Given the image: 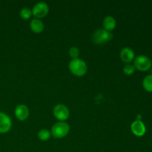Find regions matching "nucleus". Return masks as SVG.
<instances>
[{
  "instance_id": "1",
  "label": "nucleus",
  "mask_w": 152,
  "mask_h": 152,
  "mask_svg": "<svg viewBox=\"0 0 152 152\" xmlns=\"http://www.w3.org/2000/svg\"><path fill=\"white\" fill-rule=\"evenodd\" d=\"M69 69L72 74L77 77L85 75L88 71V66L86 62L81 59H73L69 63Z\"/></svg>"
},
{
  "instance_id": "2",
  "label": "nucleus",
  "mask_w": 152,
  "mask_h": 152,
  "mask_svg": "<svg viewBox=\"0 0 152 152\" xmlns=\"http://www.w3.org/2000/svg\"><path fill=\"white\" fill-rule=\"evenodd\" d=\"M70 131V126L65 122L55 123L51 128V133L53 137L62 138L66 136Z\"/></svg>"
},
{
  "instance_id": "3",
  "label": "nucleus",
  "mask_w": 152,
  "mask_h": 152,
  "mask_svg": "<svg viewBox=\"0 0 152 152\" xmlns=\"http://www.w3.org/2000/svg\"><path fill=\"white\" fill-rule=\"evenodd\" d=\"M113 35L110 31H106L105 29H98L94 33L93 41L96 44H104L112 39Z\"/></svg>"
},
{
  "instance_id": "4",
  "label": "nucleus",
  "mask_w": 152,
  "mask_h": 152,
  "mask_svg": "<svg viewBox=\"0 0 152 152\" xmlns=\"http://www.w3.org/2000/svg\"><path fill=\"white\" fill-rule=\"evenodd\" d=\"M134 68L141 71H146L151 67V60L146 56H139L135 59Z\"/></svg>"
},
{
  "instance_id": "5",
  "label": "nucleus",
  "mask_w": 152,
  "mask_h": 152,
  "mask_svg": "<svg viewBox=\"0 0 152 152\" xmlns=\"http://www.w3.org/2000/svg\"><path fill=\"white\" fill-rule=\"evenodd\" d=\"M49 10L48 5L47 3L44 1H39L34 5L32 10V14L37 19H39V18H43L48 14Z\"/></svg>"
},
{
  "instance_id": "6",
  "label": "nucleus",
  "mask_w": 152,
  "mask_h": 152,
  "mask_svg": "<svg viewBox=\"0 0 152 152\" xmlns=\"http://www.w3.org/2000/svg\"><path fill=\"white\" fill-rule=\"evenodd\" d=\"M53 114L57 120L64 122L69 117L70 111L65 105L58 104L53 108Z\"/></svg>"
},
{
  "instance_id": "7",
  "label": "nucleus",
  "mask_w": 152,
  "mask_h": 152,
  "mask_svg": "<svg viewBox=\"0 0 152 152\" xmlns=\"http://www.w3.org/2000/svg\"><path fill=\"white\" fill-rule=\"evenodd\" d=\"M12 122L10 117L6 114L0 112V133H7L10 130Z\"/></svg>"
},
{
  "instance_id": "8",
  "label": "nucleus",
  "mask_w": 152,
  "mask_h": 152,
  "mask_svg": "<svg viewBox=\"0 0 152 152\" xmlns=\"http://www.w3.org/2000/svg\"><path fill=\"white\" fill-rule=\"evenodd\" d=\"M131 129H132L134 134L137 137L143 136L146 132L145 125L141 120H136V121L133 122L131 126Z\"/></svg>"
},
{
  "instance_id": "9",
  "label": "nucleus",
  "mask_w": 152,
  "mask_h": 152,
  "mask_svg": "<svg viewBox=\"0 0 152 152\" xmlns=\"http://www.w3.org/2000/svg\"><path fill=\"white\" fill-rule=\"evenodd\" d=\"M15 115L18 120L23 121L26 120L29 116V109L25 105L21 104L18 105L15 109Z\"/></svg>"
},
{
  "instance_id": "10",
  "label": "nucleus",
  "mask_w": 152,
  "mask_h": 152,
  "mask_svg": "<svg viewBox=\"0 0 152 152\" xmlns=\"http://www.w3.org/2000/svg\"><path fill=\"white\" fill-rule=\"evenodd\" d=\"M120 57L123 62L129 63L134 59V52L130 48L126 47L120 51Z\"/></svg>"
},
{
  "instance_id": "11",
  "label": "nucleus",
  "mask_w": 152,
  "mask_h": 152,
  "mask_svg": "<svg viewBox=\"0 0 152 152\" xmlns=\"http://www.w3.org/2000/svg\"><path fill=\"white\" fill-rule=\"evenodd\" d=\"M103 27L105 28V30L108 31H111L112 30H114L116 27V20L114 19V18L113 16H108L106 17H105V19H103Z\"/></svg>"
},
{
  "instance_id": "12",
  "label": "nucleus",
  "mask_w": 152,
  "mask_h": 152,
  "mask_svg": "<svg viewBox=\"0 0 152 152\" xmlns=\"http://www.w3.org/2000/svg\"><path fill=\"white\" fill-rule=\"evenodd\" d=\"M31 28L34 32L40 33L44 30V24L40 19H34L31 22Z\"/></svg>"
},
{
  "instance_id": "13",
  "label": "nucleus",
  "mask_w": 152,
  "mask_h": 152,
  "mask_svg": "<svg viewBox=\"0 0 152 152\" xmlns=\"http://www.w3.org/2000/svg\"><path fill=\"white\" fill-rule=\"evenodd\" d=\"M142 86L144 89L148 92H152V75H148L142 81Z\"/></svg>"
},
{
  "instance_id": "14",
  "label": "nucleus",
  "mask_w": 152,
  "mask_h": 152,
  "mask_svg": "<svg viewBox=\"0 0 152 152\" xmlns=\"http://www.w3.org/2000/svg\"><path fill=\"white\" fill-rule=\"evenodd\" d=\"M39 139L42 141H46L50 137V133L47 129H42L38 132Z\"/></svg>"
},
{
  "instance_id": "15",
  "label": "nucleus",
  "mask_w": 152,
  "mask_h": 152,
  "mask_svg": "<svg viewBox=\"0 0 152 152\" xmlns=\"http://www.w3.org/2000/svg\"><path fill=\"white\" fill-rule=\"evenodd\" d=\"M32 15V10L28 7H24L20 10V16L23 19H28Z\"/></svg>"
},
{
  "instance_id": "16",
  "label": "nucleus",
  "mask_w": 152,
  "mask_h": 152,
  "mask_svg": "<svg viewBox=\"0 0 152 152\" xmlns=\"http://www.w3.org/2000/svg\"><path fill=\"white\" fill-rule=\"evenodd\" d=\"M135 68L134 65H131V64H128V65H125L123 68V72L126 74V75H132L134 73Z\"/></svg>"
},
{
  "instance_id": "17",
  "label": "nucleus",
  "mask_w": 152,
  "mask_h": 152,
  "mask_svg": "<svg viewBox=\"0 0 152 152\" xmlns=\"http://www.w3.org/2000/svg\"><path fill=\"white\" fill-rule=\"evenodd\" d=\"M69 55L73 59H77L80 55V50L77 47H71L69 50Z\"/></svg>"
},
{
  "instance_id": "18",
  "label": "nucleus",
  "mask_w": 152,
  "mask_h": 152,
  "mask_svg": "<svg viewBox=\"0 0 152 152\" xmlns=\"http://www.w3.org/2000/svg\"><path fill=\"white\" fill-rule=\"evenodd\" d=\"M141 120V116L140 115H138L137 116V120Z\"/></svg>"
},
{
  "instance_id": "19",
  "label": "nucleus",
  "mask_w": 152,
  "mask_h": 152,
  "mask_svg": "<svg viewBox=\"0 0 152 152\" xmlns=\"http://www.w3.org/2000/svg\"><path fill=\"white\" fill-rule=\"evenodd\" d=\"M151 75H152V68H151Z\"/></svg>"
}]
</instances>
